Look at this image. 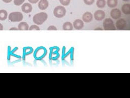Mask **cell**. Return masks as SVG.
Here are the masks:
<instances>
[{
  "instance_id": "obj_12",
  "label": "cell",
  "mask_w": 130,
  "mask_h": 98,
  "mask_svg": "<svg viewBox=\"0 0 130 98\" xmlns=\"http://www.w3.org/2000/svg\"><path fill=\"white\" fill-rule=\"evenodd\" d=\"M121 10L123 13L126 15L130 14V5L128 3L124 4L121 7Z\"/></svg>"
},
{
  "instance_id": "obj_3",
  "label": "cell",
  "mask_w": 130,
  "mask_h": 98,
  "mask_svg": "<svg viewBox=\"0 0 130 98\" xmlns=\"http://www.w3.org/2000/svg\"><path fill=\"white\" fill-rule=\"evenodd\" d=\"M53 13L55 17L58 18H61L66 14V10L63 6H59L55 8Z\"/></svg>"
},
{
  "instance_id": "obj_19",
  "label": "cell",
  "mask_w": 130,
  "mask_h": 98,
  "mask_svg": "<svg viewBox=\"0 0 130 98\" xmlns=\"http://www.w3.org/2000/svg\"><path fill=\"white\" fill-rule=\"evenodd\" d=\"M24 1H25V0H14V3L15 5L19 6L20 5H21L24 2Z\"/></svg>"
},
{
  "instance_id": "obj_9",
  "label": "cell",
  "mask_w": 130,
  "mask_h": 98,
  "mask_svg": "<svg viewBox=\"0 0 130 98\" xmlns=\"http://www.w3.org/2000/svg\"><path fill=\"white\" fill-rule=\"evenodd\" d=\"M21 9L25 13H29L32 11V6L29 3H25L22 6Z\"/></svg>"
},
{
  "instance_id": "obj_5",
  "label": "cell",
  "mask_w": 130,
  "mask_h": 98,
  "mask_svg": "<svg viewBox=\"0 0 130 98\" xmlns=\"http://www.w3.org/2000/svg\"><path fill=\"white\" fill-rule=\"evenodd\" d=\"M94 16L95 19L97 21H101L105 18V13L104 11L102 10H98L94 13Z\"/></svg>"
},
{
  "instance_id": "obj_17",
  "label": "cell",
  "mask_w": 130,
  "mask_h": 98,
  "mask_svg": "<svg viewBox=\"0 0 130 98\" xmlns=\"http://www.w3.org/2000/svg\"><path fill=\"white\" fill-rule=\"evenodd\" d=\"M96 6L99 8H103L106 6V1L105 0H97Z\"/></svg>"
},
{
  "instance_id": "obj_28",
  "label": "cell",
  "mask_w": 130,
  "mask_h": 98,
  "mask_svg": "<svg viewBox=\"0 0 130 98\" xmlns=\"http://www.w3.org/2000/svg\"><path fill=\"white\" fill-rule=\"evenodd\" d=\"M123 1H128L129 0H123Z\"/></svg>"
},
{
  "instance_id": "obj_15",
  "label": "cell",
  "mask_w": 130,
  "mask_h": 98,
  "mask_svg": "<svg viewBox=\"0 0 130 98\" xmlns=\"http://www.w3.org/2000/svg\"><path fill=\"white\" fill-rule=\"evenodd\" d=\"M107 5L109 8H115L118 5V0H107Z\"/></svg>"
},
{
  "instance_id": "obj_24",
  "label": "cell",
  "mask_w": 130,
  "mask_h": 98,
  "mask_svg": "<svg viewBox=\"0 0 130 98\" xmlns=\"http://www.w3.org/2000/svg\"><path fill=\"white\" fill-rule=\"evenodd\" d=\"M2 1L5 3H10L12 1V0H2Z\"/></svg>"
},
{
  "instance_id": "obj_18",
  "label": "cell",
  "mask_w": 130,
  "mask_h": 98,
  "mask_svg": "<svg viewBox=\"0 0 130 98\" xmlns=\"http://www.w3.org/2000/svg\"><path fill=\"white\" fill-rule=\"evenodd\" d=\"M60 3L63 6H67L70 5L71 2V0H59Z\"/></svg>"
},
{
  "instance_id": "obj_14",
  "label": "cell",
  "mask_w": 130,
  "mask_h": 98,
  "mask_svg": "<svg viewBox=\"0 0 130 98\" xmlns=\"http://www.w3.org/2000/svg\"><path fill=\"white\" fill-rule=\"evenodd\" d=\"M73 29V26L70 22H66L63 24V30L65 31H71Z\"/></svg>"
},
{
  "instance_id": "obj_11",
  "label": "cell",
  "mask_w": 130,
  "mask_h": 98,
  "mask_svg": "<svg viewBox=\"0 0 130 98\" xmlns=\"http://www.w3.org/2000/svg\"><path fill=\"white\" fill-rule=\"evenodd\" d=\"M49 3L47 0H40L38 5V7L41 10H45L48 8Z\"/></svg>"
},
{
  "instance_id": "obj_21",
  "label": "cell",
  "mask_w": 130,
  "mask_h": 98,
  "mask_svg": "<svg viewBox=\"0 0 130 98\" xmlns=\"http://www.w3.org/2000/svg\"><path fill=\"white\" fill-rule=\"evenodd\" d=\"M29 30H38V31H39L40 29V28L36 25H35V24H32V25H31L30 28H29Z\"/></svg>"
},
{
  "instance_id": "obj_4",
  "label": "cell",
  "mask_w": 130,
  "mask_h": 98,
  "mask_svg": "<svg viewBox=\"0 0 130 98\" xmlns=\"http://www.w3.org/2000/svg\"><path fill=\"white\" fill-rule=\"evenodd\" d=\"M103 26L105 30H116V28L113 20L110 18L105 19L103 22Z\"/></svg>"
},
{
  "instance_id": "obj_10",
  "label": "cell",
  "mask_w": 130,
  "mask_h": 98,
  "mask_svg": "<svg viewBox=\"0 0 130 98\" xmlns=\"http://www.w3.org/2000/svg\"><path fill=\"white\" fill-rule=\"evenodd\" d=\"M83 20L85 22H90L93 20V15L91 13L87 11L83 15Z\"/></svg>"
},
{
  "instance_id": "obj_7",
  "label": "cell",
  "mask_w": 130,
  "mask_h": 98,
  "mask_svg": "<svg viewBox=\"0 0 130 98\" xmlns=\"http://www.w3.org/2000/svg\"><path fill=\"white\" fill-rule=\"evenodd\" d=\"M110 14L111 17L115 20L119 19L121 17V11L119 9H117V8L112 9Z\"/></svg>"
},
{
  "instance_id": "obj_20",
  "label": "cell",
  "mask_w": 130,
  "mask_h": 98,
  "mask_svg": "<svg viewBox=\"0 0 130 98\" xmlns=\"http://www.w3.org/2000/svg\"><path fill=\"white\" fill-rule=\"evenodd\" d=\"M84 1L87 5H92L94 2L95 0H84Z\"/></svg>"
},
{
  "instance_id": "obj_25",
  "label": "cell",
  "mask_w": 130,
  "mask_h": 98,
  "mask_svg": "<svg viewBox=\"0 0 130 98\" xmlns=\"http://www.w3.org/2000/svg\"><path fill=\"white\" fill-rule=\"evenodd\" d=\"M10 30H19V29L18 28H16V27H13V28H11Z\"/></svg>"
},
{
  "instance_id": "obj_23",
  "label": "cell",
  "mask_w": 130,
  "mask_h": 98,
  "mask_svg": "<svg viewBox=\"0 0 130 98\" xmlns=\"http://www.w3.org/2000/svg\"><path fill=\"white\" fill-rule=\"evenodd\" d=\"M39 0H28V1H29L30 3H36Z\"/></svg>"
},
{
  "instance_id": "obj_1",
  "label": "cell",
  "mask_w": 130,
  "mask_h": 98,
  "mask_svg": "<svg viewBox=\"0 0 130 98\" xmlns=\"http://www.w3.org/2000/svg\"><path fill=\"white\" fill-rule=\"evenodd\" d=\"M48 18V15L47 13L44 12H41V13L35 14L33 17V22L36 24H42L45 22Z\"/></svg>"
},
{
  "instance_id": "obj_27",
  "label": "cell",
  "mask_w": 130,
  "mask_h": 98,
  "mask_svg": "<svg viewBox=\"0 0 130 98\" xmlns=\"http://www.w3.org/2000/svg\"><path fill=\"white\" fill-rule=\"evenodd\" d=\"M103 30V28H95V30Z\"/></svg>"
},
{
  "instance_id": "obj_8",
  "label": "cell",
  "mask_w": 130,
  "mask_h": 98,
  "mask_svg": "<svg viewBox=\"0 0 130 98\" xmlns=\"http://www.w3.org/2000/svg\"><path fill=\"white\" fill-rule=\"evenodd\" d=\"M73 26L76 30H80L83 28L84 26V22L80 19H76L73 22Z\"/></svg>"
},
{
  "instance_id": "obj_6",
  "label": "cell",
  "mask_w": 130,
  "mask_h": 98,
  "mask_svg": "<svg viewBox=\"0 0 130 98\" xmlns=\"http://www.w3.org/2000/svg\"><path fill=\"white\" fill-rule=\"evenodd\" d=\"M126 20L123 19H119L116 22V27L117 28L118 30H123L126 26Z\"/></svg>"
},
{
  "instance_id": "obj_16",
  "label": "cell",
  "mask_w": 130,
  "mask_h": 98,
  "mask_svg": "<svg viewBox=\"0 0 130 98\" xmlns=\"http://www.w3.org/2000/svg\"><path fill=\"white\" fill-rule=\"evenodd\" d=\"M7 16L8 13L6 10H0V20L4 21L6 20Z\"/></svg>"
},
{
  "instance_id": "obj_22",
  "label": "cell",
  "mask_w": 130,
  "mask_h": 98,
  "mask_svg": "<svg viewBox=\"0 0 130 98\" xmlns=\"http://www.w3.org/2000/svg\"><path fill=\"white\" fill-rule=\"evenodd\" d=\"M47 30H57V28L54 26H51L47 28Z\"/></svg>"
},
{
  "instance_id": "obj_26",
  "label": "cell",
  "mask_w": 130,
  "mask_h": 98,
  "mask_svg": "<svg viewBox=\"0 0 130 98\" xmlns=\"http://www.w3.org/2000/svg\"><path fill=\"white\" fill-rule=\"evenodd\" d=\"M3 29V26L1 23H0V31H2Z\"/></svg>"
},
{
  "instance_id": "obj_2",
  "label": "cell",
  "mask_w": 130,
  "mask_h": 98,
  "mask_svg": "<svg viewBox=\"0 0 130 98\" xmlns=\"http://www.w3.org/2000/svg\"><path fill=\"white\" fill-rule=\"evenodd\" d=\"M8 18L10 22H20L23 20V15L20 11L12 12L9 15Z\"/></svg>"
},
{
  "instance_id": "obj_13",
  "label": "cell",
  "mask_w": 130,
  "mask_h": 98,
  "mask_svg": "<svg viewBox=\"0 0 130 98\" xmlns=\"http://www.w3.org/2000/svg\"><path fill=\"white\" fill-rule=\"evenodd\" d=\"M18 29L19 30H24V31H27L29 30V26L27 23L25 22H20L18 26Z\"/></svg>"
}]
</instances>
